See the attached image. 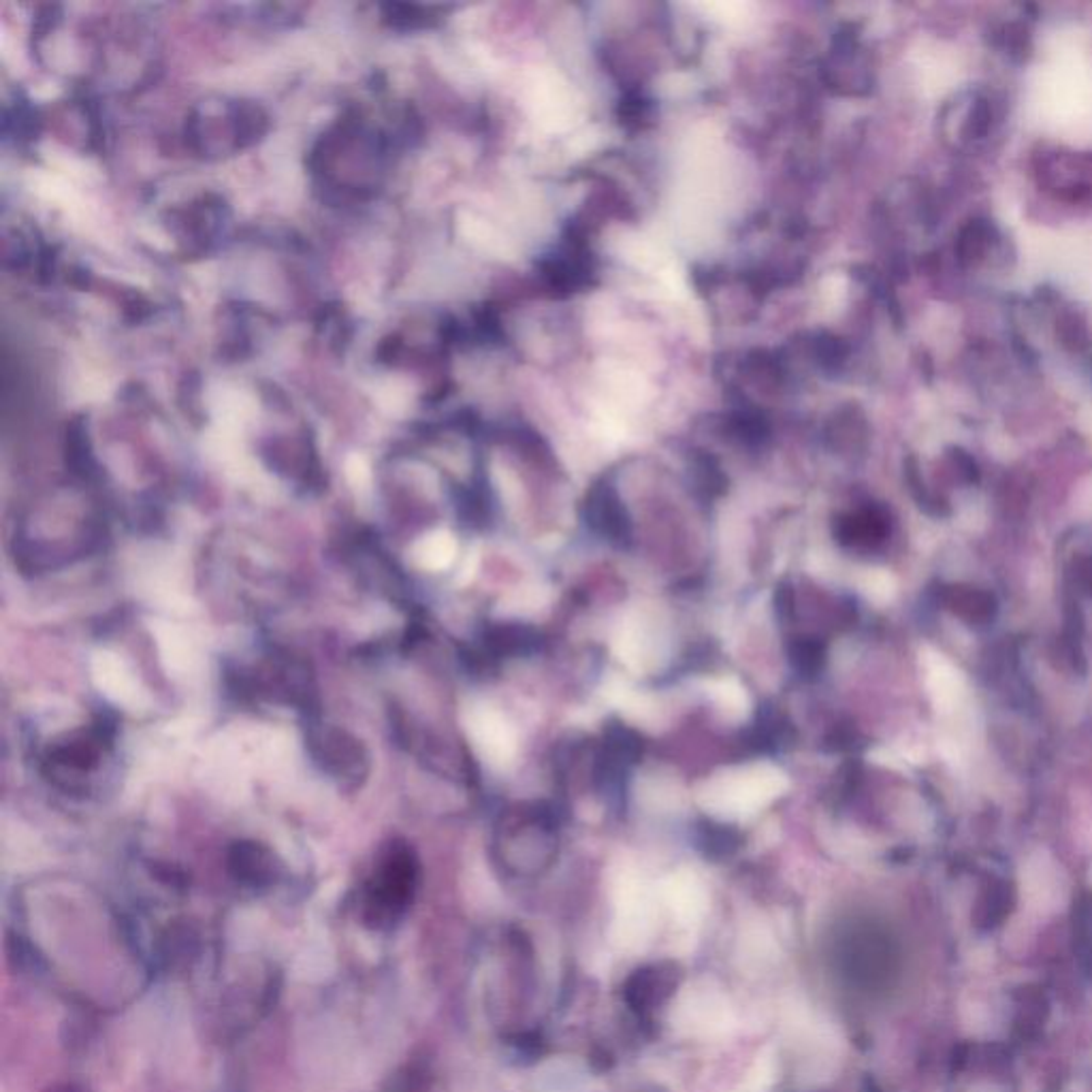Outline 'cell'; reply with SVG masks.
<instances>
[{"label": "cell", "instance_id": "cell-1", "mask_svg": "<svg viewBox=\"0 0 1092 1092\" xmlns=\"http://www.w3.org/2000/svg\"><path fill=\"white\" fill-rule=\"evenodd\" d=\"M419 879L421 865L415 849L402 839L384 843L357 894V912L363 924L372 930L397 926L415 903Z\"/></svg>", "mask_w": 1092, "mask_h": 1092}, {"label": "cell", "instance_id": "cell-2", "mask_svg": "<svg viewBox=\"0 0 1092 1092\" xmlns=\"http://www.w3.org/2000/svg\"><path fill=\"white\" fill-rule=\"evenodd\" d=\"M239 694L293 707L306 721L319 718V698L308 662L288 651L267 653L263 662L239 674Z\"/></svg>", "mask_w": 1092, "mask_h": 1092}, {"label": "cell", "instance_id": "cell-3", "mask_svg": "<svg viewBox=\"0 0 1092 1092\" xmlns=\"http://www.w3.org/2000/svg\"><path fill=\"white\" fill-rule=\"evenodd\" d=\"M112 749V730L94 723L67 732L45 749L41 770L56 787L69 794H86L88 781L101 770Z\"/></svg>", "mask_w": 1092, "mask_h": 1092}, {"label": "cell", "instance_id": "cell-4", "mask_svg": "<svg viewBox=\"0 0 1092 1092\" xmlns=\"http://www.w3.org/2000/svg\"><path fill=\"white\" fill-rule=\"evenodd\" d=\"M306 745L312 762L337 783L339 790L357 792L368 781L372 772L370 751L344 727L323 723L319 718L308 720Z\"/></svg>", "mask_w": 1092, "mask_h": 1092}, {"label": "cell", "instance_id": "cell-5", "mask_svg": "<svg viewBox=\"0 0 1092 1092\" xmlns=\"http://www.w3.org/2000/svg\"><path fill=\"white\" fill-rule=\"evenodd\" d=\"M226 869L233 881L250 892L272 890L284 872L280 858L259 841H237L230 845Z\"/></svg>", "mask_w": 1092, "mask_h": 1092}, {"label": "cell", "instance_id": "cell-6", "mask_svg": "<svg viewBox=\"0 0 1092 1092\" xmlns=\"http://www.w3.org/2000/svg\"><path fill=\"white\" fill-rule=\"evenodd\" d=\"M678 979H681V973L672 963L642 967L627 977L623 997L636 1014L645 1016L666 999H670V994L678 986Z\"/></svg>", "mask_w": 1092, "mask_h": 1092}, {"label": "cell", "instance_id": "cell-7", "mask_svg": "<svg viewBox=\"0 0 1092 1092\" xmlns=\"http://www.w3.org/2000/svg\"><path fill=\"white\" fill-rule=\"evenodd\" d=\"M431 1088V1069L424 1059H412L386 1079L384 1092H427Z\"/></svg>", "mask_w": 1092, "mask_h": 1092}, {"label": "cell", "instance_id": "cell-8", "mask_svg": "<svg viewBox=\"0 0 1092 1092\" xmlns=\"http://www.w3.org/2000/svg\"><path fill=\"white\" fill-rule=\"evenodd\" d=\"M736 845H738V836L723 826H709L705 830V839H702V847H705L707 856L711 858L730 856L736 849Z\"/></svg>", "mask_w": 1092, "mask_h": 1092}, {"label": "cell", "instance_id": "cell-9", "mask_svg": "<svg viewBox=\"0 0 1092 1092\" xmlns=\"http://www.w3.org/2000/svg\"><path fill=\"white\" fill-rule=\"evenodd\" d=\"M794 658L803 670H816L819 664V649L809 645V642L807 645H798L794 651Z\"/></svg>", "mask_w": 1092, "mask_h": 1092}, {"label": "cell", "instance_id": "cell-10", "mask_svg": "<svg viewBox=\"0 0 1092 1092\" xmlns=\"http://www.w3.org/2000/svg\"><path fill=\"white\" fill-rule=\"evenodd\" d=\"M50 1092H83V1090H81L79 1086H75V1084H60V1086L52 1088Z\"/></svg>", "mask_w": 1092, "mask_h": 1092}]
</instances>
